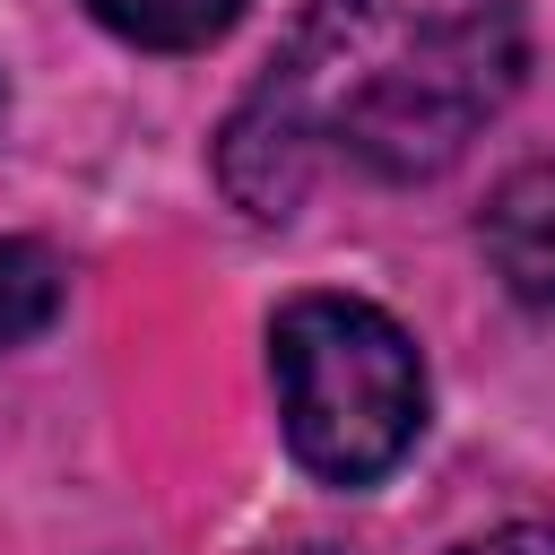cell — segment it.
<instances>
[{
    "mask_svg": "<svg viewBox=\"0 0 555 555\" xmlns=\"http://www.w3.org/2000/svg\"><path fill=\"white\" fill-rule=\"evenodd\" d=\"M486 260H494L503 295L555 304V165L503 173V191L486 199Z\"/></svg>",
    "mask_w": 555,
    "mask_h": 555,
    "instance_id": "cell-3",
    "label": "cell"
},
{
    "mask_svg": "<svg viewBox=\"0 0 555 555\" xmlns=\"http://www.w3.org/2000/svg\"><path fill=\"white\" fill-rule=\"evenodd\" d=\"M269 373L286 442L330 486H373L425 425V364L408 330L356 295H295L269 321Z\"/></svg>",
    "mask_w": 555,
    "mask_h": 555,
    "instance_id": "cell-2",
    "label": "cell"
},
{
    "mask_svg": "<svg viewBox=\"0 0 555 555\" xmlns=\"http://www.w3.org/2000/svg\"><path fill=\"white\" fill-rule=\"evenodd\" d=\"M460 555H555V529H538V520H512V529H494V538H468Z\"/></svg>",
    "mask_w": 555,
    "mask_h": 555,
    "instance_id": "cell-6",
    "label": "cell"
},
{
    "mask_svg": "<svg viewBox=\"0 0 555 555\" xmlns=\"http://www.w3.org/2000/svg\"><path fill=\"white\" fill-rule=\"evenodd\" d=\"M52 312H61V269H52V251L0 234V356L26 347Z\"/></svg>",
    "mask_w": 555,
    "mask_h": 555,
    "instance_id": "cell-5",
    "label": "cell"
},
{
    "mask_svg": "<svg viewBox=\"0 0 555 555\" xmlns=\"http://www.w3.org/2000/svg\"><path fill=\"white\" fill-rule=\"evenodd\" d=\"M399 0H312L269 78L234 104L217 173L251 217H286L312 182V147L338 139L364 173H442L520 87L529 26L520 0H408L399 43H382Z\"/></svg>",
    "mask_w": 555,
    "mask_h": 555,
    "instance_id": "cell-1",
    "label": "cell"
},
{
    "mask_svg": "<svg viewBox=\"0 0 555 555\" xmlns=\"http://www.w3.org/2000/svg\"><path fill=\"white\" fill-rule=\"evenodd\" d=\"M87 9L139 52H199L243 17V0H87Z\"/></svg>",
    "mask_w": 555,
    "mask_h": 555,
    "instance_id": "cell-4",
    "label": "cell"
}]
</instances>
